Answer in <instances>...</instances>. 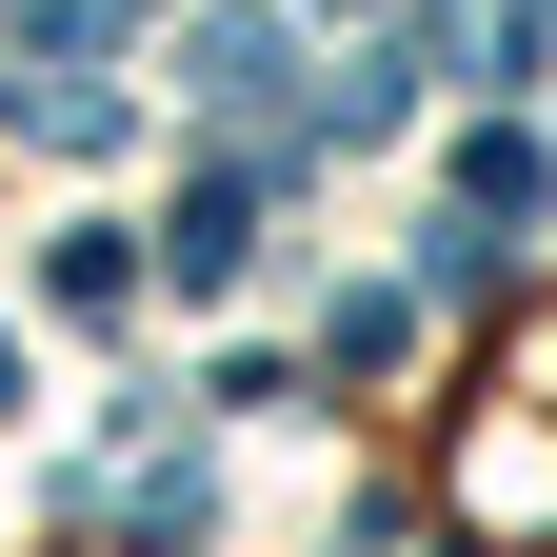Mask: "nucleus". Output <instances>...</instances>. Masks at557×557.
<instances>
[{
    "label": "nucleus",
    "instance_id": "f257e3e1",
    "mask_svg": "<svg viewBox=\"0 0 557 557\" xmlns=\"http://www.w3.org/2000/svg\"><path fill=\"white\" fill-rule=\"evenodd\" d=\"M278 81H299V21H259V0H220V21L180 40V100L220 120L239 160H259V120H278ZM278 139H299V120H278Z\"/></svg>",
    "mask_w": 557,
    "mask_h": 557
},
{
    "label": "nucleus",
    "instance_id": "f03ea898",
    "mask_svg": "<svg viewBox=\"0 0 557 557\" xmlns=\"http://www.w3.org/2000/svg\"><path fill=\"white\" fill-rule=\"evenodd\" d=\"M537 40H557V0H438L418 21V60H458V81H537Z\"/></svg>",
    "mask_w": 557,
    "mask_h": 557
},
{
    "label": "nucleus",
    "instance_id": "7ed1b4c3",
    "mask_svg": "<svg viewBox=\"0 0 557 557\" xmlns=\"http://www.w3.org/2000/svg\"><path fill=\"white\" fill-rule=\"evenodd\" d=\"M537 199H557V180H537V139H498V120H478V139H458V220H478V239H518Z\"/></svg>",
    "mask_w": 557,
    "mask_h": 557
},
{
    "label": "nucleus",
    "instance_id": "20e7f679",
    "mask_svg": "<svg viewBox=\"0 0 557 557\" xmlns=\"http://www.w3.org/2000/svg\"><path fill=\"white\" fill-rule=\"evenodd\" d=\"M40 299H60V319H120V299H139V259H120V220H81V239H60V259H40Z\"/></svg>",
    "mask_w": 557,
    "mask_h": 557
},
{
    "label": "nucleus",
    "instance_id": "39448f33",
    "mask_svg": "<svg viewBox=\"0 0 557 557\" xmlns=\"http://www.w3.org/2000/svg\"><path fill=\"white\" fill-rule=\"evenodd\" d=\"M0 379H21V338H0Z\"/></svg>",
    "mask_w": 557,
    "mask_h": 557
}]
</instances>
